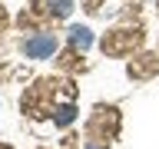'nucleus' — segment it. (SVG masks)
Returning <instances> with one entry per match:
<instances>
[{
  "label": "nucleus",
  "mask_w": 159,
  "mask_h": 149,
  "mask_svg": "<svg viewBox=\"0 0 159 149\" xmlns=\"http://www.w3.org/2000/svg\"><path fill=\"white\" fill-rule=\"evenodd\" d=\"M53 50H57V37H53V33H40V37H30L27 43H23V53L33 56V60L53 56Z\"/></svg>",
  "instance_id": "obj_1"
},
{
  "label": "nucleus",
  "mask_w": 159,
  "mask_h": 149,
  "mask_svg": "<svg viewBox=\"0 0 159 149\" xmlns=\"http://www.w3.org/2000/svg\"><path fill=\"white\" fill-rule=\"evenodd\" d=\"M89 40H93V37H89L86 27H76V30H73V43H76V47H89Z\"/></svg>",
  "instance_id": "obj_2"
}]
</instances>
